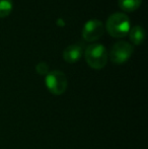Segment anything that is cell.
<instances>
[{
	"mask_svg": "<svg viewBox=\"0 0 148 149\" xmlns=\"http://www.w3.org/2000/svg\"><path fill=\"white\" fill-rule=\"evenodd\" d=\"M106 28L112 37L123 38L131 29L130 18L123 12H115L108 17Z\"/></svg>",
	"mask_w": 148,
	"mask_h": 149,
	"instance_id": "6da1fadb",
	"label": "cell"
},
{
	"mask_svg": "<svg viewBox=\"0 0 148 149\" xmlns=\"http://www.w3.org/2000/svg\"><path fill=\"white\" fill-rule=\"evenodd\" d=\"M84 57L91 68L101 69L108 62V52L101 44H91L85 49Z\"/></svg>",
	"mask_w": 148,
	"mask_h": 149,
	"instance_id": "7a4b0ae2",
	"label": "cell"
},
{
	"mask_svg": "<svg viewBox=\"0 0 148 149\" xmlns=\"http://www.w3.org/2000/svg\"><path fill=\"white\" fill-rule=\"evenodd\" d=\"M46 86L51 93L55 95H61L66 91L68 86L67 77L62 71L53 70L46 75Z\"/></svg>",
	"mask_w": 148,
	"mask_h": 149,
	"instance_id": "3957f363",
	"label": "cell"
},
{
	"mask_svg": "<svg viewBox=\"0 0 148 149\" xmlns=\"http://www.w3.org/2000/svg\"><path fill=\"white\" fill-rule=\"evenodd\" d=\"M133 54V47L130 43L126 41H119L113 45L110 58L115 64H123Z\"/></svg>",
	"mask_w": 148,
	"mask_h": 149,
	"instance_id": "277c9868",
	"label": "cell"
},
{
	"mask_svg": "<svg viewBox=\"0 0 148 149\" xmlns=\"http://www.w3.org/2000/svg\"><path fill=\"white\" fill-rule=\"evenodd\" d=\"M105 28L101 22V20L99 19H89L84 24L82 29V37L85 41L92 42L99 39L103 36Z\"/></svg>",
	"mask_w": 148,
	"mask_h": 149,
	"instance_id": "5b68a950",
	"label": "cell"
},
{
	"mask_svg": "<svg viewBox=\"0 0 148 149\" xmlns=\"http://www.w3.org/2000/svg\"><path fill=\"white\" fill-rule=\"evenodd\" d=\"M82 56V49L77 44H72L65 48L63 52V58L68 63H75L77 62Z\"/></svg>",
	"mask_w": 148,
	"mask_h": 149,
	"instance_id": "8992f818",
	"label": "cell"
},
{
	"mask_svg": "<svg viewBox=\"0 0 148 149\" xmlns=\"http://www.w3.org/2000/svg\"><path fill=\"white\" fill-rule=\"evenodd\" d=\"M130 40L135 45H140L145 39V30L140 26H135L129 31Z\"/></svg>",
	"mask_w": 148,
	"mask_h": 149,
	"instance_id": "52a82bcc",
	"label": "cell"
},
{
	"mask_svg": "<svg viewBox=\"0 0 148 149\" xmlns=\"http://www.w3.org/2000/svg\"><path fill=\"white\" fill-rule=\"evenodd\" d=\"M142 0H118L119 7L124 11H134L141 5Z\"/></svg>",
	"mask_w": 148,
	"mask_h": 149,
	"instance_id": "ba28073f",
	"label": "cell"
},
{
	"mask_svg": "<svg viewBox=\"0 0 148 149\" xmlns=\"http://www.w3.org/2000/svg\"><path fill=\"white\" fill-rule=\"evenodd\" d=\"M12 10V0H0V17H6Z\"/></svg>",
	"mask_w": 148,
	"mask_h": 149,
	"instance_id": "9c48e42d",
	"label": "cell"
},
{
	"mask_svg": "<svg viewBox=\"0 0 148 149\" xmlns=\"http://www.w3.org/2000/svg\"><path fill=\"white\" fill-rule=\"evenodd\" d=\"M36 70L40 75H47L49 71V65L46 62H40L37 64L36 66Z\"/></svg>",
	"mask_w": 148,
	"mask_h": 149,
	"instance_id": "30bf717a",
	"label": "cell"
}]
</instances>
